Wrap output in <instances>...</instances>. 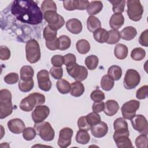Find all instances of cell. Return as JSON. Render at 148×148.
I'll return each instance as SVG.
<instances>
[{
  "mask_svg": "<svg viewBox=\"0 0 148 148\" xmlns=\"http://www.w3.org/2000/svg\"><path fill=\"white\" fill-rule=\"evenodd\" d=\"M11 12L18 20L28 24L37 25L43 20V13L34 1H14L11 7Z\"/></svg>",
  "mask_w": 148,
  "mask_h": 148,
  "instance_id": "6da1fadb",
  "label": "cell"
},
{
  "mask_svg": "<svg viewBox=\"0 0 148 148\" xmlns=\"http://www.w3.org/2000/svg\"><path fill=\"white\" fill-rule=\"evenodd\" d=\"M45 102L44 95L39 92L30 94L21 100L20 103V108L25 112H30L36 106L42 105Z\"/></svg>",
  "mask_w": 148,
  "mask_h": 148,
  "instance_id": "7a4b0ae2",
  "label": "cell"
},
{
  "mask_svg": "<svg viewBox=\"0 0 148 148\" xmlns=\"http://www.w3.org/2000/svg\"><path fill=\"white\" fill-rule=\"evenodd\" d=\"M13 107L12 102V94L7 89L0 91V119H3L13 112Z\"/></svg>",
  "mask_w": 148,
  "mask_h": 148,
  "instance_id": "3957f363",
  "label": "cell"
},
{
  "mask_svg": "<svg viewBox=\"0 0 148 148\" xmlns=\"http://www.w3.org/2000/svg\"><path fill=\"white\" fill-rule=\"evenodd\" d=\"M26 58L27 61L31 64L38 62L40 58V46L34 39L29 40L25 45Z\"/></svg>",
  "mask_w": 148,
  "mask_h": 148,
  "instance_id": "277c9868",
  "label": "cell"
},
{
  "mask_svg": "<svg viewBox=\"0 0 148 148\" xmlns=\"http://www.w3.org/2000/svg\"><path fill=\"white\" fill-rule=\"evenodd\" d=\"M127 14L129 18L134 21H139L143 13V7L139 0H128Z\"/></svg>",
  "mask_w": 148,
  "mask_h": 148,
  "instance_id": "5b68a950",
  "label": "cell"
},
{
  "mask_svg": "<svg viewBox=\"0 0 148 148\" xmlns=\"http://www.w3.org/2000/svg\"><path fill=\"white\" fill-rule=\"evenodd\" d=\"M34 128L35 129L38 135L45 141H51L55 135L54 131L51 124L47 121H42L35 123Z\"/></svg>",
  "mask_w": 148,
  "mask_h": 148,
  "instance_id": "8992f818",
  "label": "cell"
},
{
  "mask_svg": "<svg viewBox=\"0 0 148 148\" xmlns=\"http://www.w3.org/2000/svg\"><path fill=\"white\" fill-rule=\"evenodd\" d=\"M43 17L48 23V26L51 28L57 31L65 24V20L62 16L56 12L47 11L43 13Z\"/></svg>",
  "mask_w": 148,
  "mask_h": 148,
  "instance_id": "52a82bcc",
  "label": "cell"
},
{
  "mask_svg": "<svg viewBox=\"0 0 148 148\" xmlns=\"http://www.w3.org/2000/svg\"><path fill=\"white\" fill-rule=\"evenodd\" d=\"M66 71L69 76L73 77L76 81L82 82L88 76V71L87 68L77 63L66 67Z\"/></svg>",
  "mask_w": 148,
  "mask_h": 148,
  "instance_id": "ba28073f",
  "label": "cell"
},
{
  "mask_svg": "<svg viewBox=\"0 0 148 148\" xmlns=\"http://www.w3.org/2000/svg\"><path fill=\"white\" fill-rule=\"evenodd\" d=\"M140 76L135 69H129L126 71L124 78V86L127 90H131L135 88L139 83Z\"/></svg>",
  "mask_w": 148,
  "mask_h": 148,
  "instance_id": "9c48e42d",
  "label": "cell"
},
{
  "mask_svg": "<svg viewBox=\"0 0 148 148\" xmlns=\"http://www.w3.org/2000/svg\"><path fill=\"white\" fill-rule=\"evenodd\" d=\"M139 106L140 102L135 99H132L124 103L121 108L123 118L127 120L132 119L136 115V112Z\"/></svg>",
  "mask_w": 148,
  "mask_h": 148,
  "instance_id": "30bf717a",
  "label": "cell"
},
{
  "mask_svg": "<svg viewBox=\"0 0 148 148\" xmlns=\"http://www.w3.org/2000/svg\"><path fill=\"white\" fill-rule=\"evenodd\" d=\"M132 127L139 132L147 135L148 124L146 117L142 114H136L131 119Z\"/></svg>",
  "mask_w": 148,
  "mask_h": 148,
  "instance_id": "8fae6325",
  "label": "cell"
},
{
  "mask_svg": "<svg viewBox=\"0 0 148 148\" xmlns=\"http://www.w3.org/2000/svg\"><path fill=\"white\" fill-rule=\"evenodd\" d=\"M37 80L39 88L45 91H49L51 88V82L50 80L49 72L42 69L37 73Z\"/></svg>",
  "mask_w": 148,
  "mask_h": 148,
  "instance_id": "7c38bea8",
  "label": "cell"
},
{
  "mask_svg": "<svg viewBox=\"0 0 148 148\" xmlns=\"http://www.w3.org/2000/svg\"><path fill=\"white\" fill-rule=\"evenodd\" d=\"M50 109L46 105H38L32 112V119L35 123L43 121L49 115Z\"/></svg>",
  "mask_w": 148,
  "mask_h": 148,
  "instance_id": "4fadbf2b",
  "label": "cell"
},
{
  "mask_svg": "<svg viewBox=\"0 0 148 148\" xmlns=\"http://www.w3.org/2000/svg\"><path fill=\"white\" fill-rule=\"evenodd\" d=\"M73 132V130L69 127H65L61 129L59 132L58 145L61 148L68 147L71 143Z\"/></svg>",
  "mask_w": 148,
  "mask_h": 148,
  "instance_id": "5bb4252c",
  "label": "cell"
},
{
  "mask_svg": "<svg viewBox=\"0 0 148 148\" xmlns=\"http://www.w3.org/2000/svg\"><path fill=\"white\" fill-rule=\"evenodd\" d=\"M89 3L88 1L86 0L64 1L63 6L66 10L69 11L73 10H82L87 9Z\"/></svg>",
  "mask_w": 148,
  "mask_h": 148,
  "instance_id": "9a60e30c",
  "label": "cell"
},
{
  "mask_svg": "<svg viewBox=\"0 0 148 148\" xmlns=\"http://www.w3.org/2000/svg\"><path fill=\"white\" fill-rule=\"evenodd\" d=\"M114 130V135H130L128 123L124 118H118L113 123Z\"/></svg>",
  "mask_w": 148,
  "mask_h": 148,
  "instance_id": "2e32d148",
  "label": "cell"
},
{
  "mask_svg": "<svg viewBox=\"0 0 148 148\" xmlns=\"http://www.w3.org/2000/svg\"><path fill=\"white\" fill-rule=\"evenodd\" d=\"M7 125L9 130L16 134H21L25 128V125L23 121L18 118L10 120L8 122Z\"/></svg>",
  "mask_w": 148,
  "mask_h": 148,
  "instance_id": "e0dca14e",
  "label": "cell"
},
{
  "mask_svg": "<svg viewBox=\"0 0 148 148\" xmlns=\"http://www.w3.org/2000/svg\"><path fill=\"white\" fill-rule=\"evenodd\" d=\"M92 135L98 138L105 136L108 131V127L103 121H100L99 123L92 125L91 128Z\"/></svg>",
  "mask_w": 148,
  "mask_h": 148,
  "instance_id": "ac0fdd59",
  "label": "cell"
},
{
  "mask_svg": "<svg viewBox=\"0 0 148 148\" xmlns=\"http://www.w3.org/2000/svg\"><path fill=\"white\" fill-rule=\"evenodd\" d=\"M127 135H114L113 136L114 141L119 148L133 147L132 142Z\"/></svg>",
  "mask_w": 148,
  "mask_h": 148,
  "instance_id": "d6986e66",
  "label": "cell"
},
{
  "mask_svg": "<svg viewBox=\"0 0 148 148\" xmlns=\"http://www.w3.org/2000/svg\"><path fill=\"white\" fill-rule=\"evenodd\" d=\"M66 27L72 34H78L82 32L83 26L80 20L73 18L67 21L66 23Z\"/></svg>",
  "mask_w": 148,
  "mask_h": 148,
  "instance_id": "ffe728a7",
  "label": "cell"
},
{
  "mask_svg": "<svg viewBox=\"0 0 148 148\" xmlns=\"http://www.w3.org/2000/svg\"><path fill=\"white\" fill-rule=\"evenodd\" d=\"M119 105L117 101L113 99L108 100L105 103L103 112L108 116H114L119 110Z\"/></svg>",
  "mask_w": 148,
  "mask_h": 148,
  "instance_id": "44dd1931",
  "label": "cell"
},
{
  "mask_svg": "<svg viewBox=\"0 0 148 148\" xmlns=\"http://www.w3.org/2000/svg\"><path fill=\"white\" fill-rule=\"evenodd\" d=\"M124 23V17L121 13L113 14L109 20V25L113 29H118Z\"/></svg>",
  "mask_w": 148,
  "mask_h": 148,
  "instance_id": "7402d4cb",
  "label": "cell"
},
{
  "mask_svg": "<svg viewBox=\"0 0 148 148\" xmlns=\"http://www.w3.org/2000/svg\"><path fill=\"white\" fill-rule=\"evenodd\" d=\"M103 8L102 2L100 1H93L89 3L86 10L88 14L93 16L99 13Z\"/></svg>",
  "mask_w": 148,
  "mask_h": 148,
  "instance_id": "603a6c76",
  "label": "cell"
},
{
  "mask_svg": "<svg viewBox=\"0 0 148 148\" xmlns=\"http://www.w3.org/2000/svg\"><path fill=\"white\" fill-rule=\"evenodd\" d=\"M121 38L125 40L133 39L137 34L136 29L132 26H128L123 28L120 32Z\"/></svg>",
  "mask_w": 148,
  "mask_h": 148,
  "instance_id": "cb8c5ba5",
  "label": "cell"
},
{
  "mask_svg": "<svg viewBox=\"0 0 148 148\" xmlns=\"http://www.w3.org/2000/svg\"><path fill=\"white\" fill-rule=\"evenodd\" d=\"M128 47L123 44H117L114 49V54L115 57L119 60L125 59L128 55Z\"/></svg>",
  "mask_w": 148,
  "mask_h": 148,
  "instance_id": "d4e9b609",
  "label": "cell"
},
{
  "mask_svg": "<svg viewBox=\"0 0 148 148\" xmlns=\"http://www.w3.org/2000/svg\"><path fill=\"white\" fill-rule=\"evenodd\" d=\"M95 40L101 43H106L109 38V32L105 29L99 28L93 32Z\"/></svg>",
  "mask_w": 148,
  "mask_h": 148,
  "instance_id": "484cf974",
  "label": "cell"
},
{
  "mask_svg": "<svg viewBox=\"0 0 148 148\" xmlns=\"http://www.w3.org/2000/svg\"><path fill=\"white\" fill-rule=\"evenodd\" d=\"M71 86V88L70 93L71 95L75 97H79L84 93V87L81 82L76 81L75 82L72 83Z\"/></svg>",
  "mask_w": 148,
  "mask_h": 148,
  "instance_id": "4316f807",
  "label": "cell"
},
{
  "mask_svg": "<svg viewBox=\"0 0 148 148\" xmlns=\"http://www.w3.org/2000/svg\"><path fill=\"white\" fill-rule=\"evenodd\" d=\"M87 27L89 31L94 32L101 27L100 20L94 16H90L87 20Z\"/></svg>",
  "mask_w": 148,
  "mask_h": 148,
  "instance_id": "83f0119b",
  "label": "cell"
},
{
  "mask_svg": "<svg viewBox=\"0 0 148 148\" xmlns=\"http://www.w3.org/2000/svg\"><path fill=\"white\" fill-rule=\"evenodd\" d=\"M20 79L23 80H28L32 79L34 75V71L29 65H24L20 69Z\"/></svg>",
  "mask_w": 148,
  "mask_h": 148,
  "instance_id": "f1b7e54d",
  "label": "cell"
},
{
  "mask_svg": "<svg viewBox=\"0 0 148 148\" xmlns=\"http://www.w3.org/2000/svg\"><path fill=\"white\" fill-rule=\"evenodd\" d=\"M56 87L58 91L62 94L69 93L71 88V86L69 83L63 79H61L57 82Z\"/></svg>",
  "mask_w": 148,
  "mask_h": 148,
  "instance_id": "f546056e",
  "label": "cell"
},
{
  "mask_svg": "<svg viewBox=\"0 0 148 148\" xmlns=\"http://www.w3.org/2000/svg\"><path fill=\"white\" fill-rule=\"evenodd\" d=\"M114 84V80L108 75H105L102 77L101 80V86L105 91H110L112 89Z\"/></svg>",
  "mask_w": 148,
  "mask_h": 148,
  "instance_id": "4dcf8cb0",
  "label": "cell"
},
{
  "mask_svg": "<svg viewBox=\"0 0 148 148\" xmlns=\"http://www.w3.org/2000/svg\"><path fill=\"white\" fill-rule=\"evenodd\" d=\"M76 47L78 53L82 54H85L90 51V45L87 40L82 39L76 42Z\"/></svg>",
  "mask_w": 148,
  "mask_h": 148,
  "instance_id": "1f68e13d",
  "label": "cell"
},
{
  "mask_svg": "<svg viewBox=\"0 0 148 148\" xmlns=\"http://www.w3.org/2000/svg\"><path fill=\"white\" fill-rule=\"evenodd\" d=\"M108 75L114 80H119L122 76V69L118 65H112L108 70Z\"/></svg>",
  "mask_w": 148,
  "mask_h": 148,
  "instance_id": "d6a6232c",
  "label": "cell"
},
{
  "mask_svg": "<svg viewBox=\"0 0 148 148\" xmlns=\"http://www.w3.org/2000/svg\"><path fill=\"white\" fill-rule=\"evenodd\" d=\"M90 140V136L87 131L80 130L77 132L76 135V140L78 143L86 145Z\"/></svg>",
  "mask_w": 148,
  "mask_h": 148,
  "instance_id": "836d02e7",
  "label": "cell"
},
{
  "mask_svg": "<svg viewBox=\"0 0 148 148\" xmlns=\"http://www.w3.org/2000/svg\"><path fill=\"white\" fill-rule=\"evenodd\" d=\"M34 82L33 79L28 80H20L18 83V87L19 90L24 92L30 91L34 87Z\"/></svg>",
  "mask_w": 148,
  "mask_h": 148,
  "instance_id": "e575fe53",
  "label": "cell"
},
{
  "mask_svg": "<svg viewBox=\"0 0 148 148\" xmlns=\"http://www.w3.org/2000/svg\"><path fill=\"white\" fill-rule=\"evenodd\" d=\"M57 31L47 25L43 30V38L46 42H51L57 39Z\"/></svg>",
  "mask_w": 148,
  "mask_h": 148,
  "instance_id": "d590c367",
  "label": "cell"
},
{
  "mask_svg": "<svg viewBox=\"0 0 148 148\" xmlns=\"http://www.w3.org/2000/svg\"><path fill=\"white\" fill-rule=\"evenodd\" d=\"M98 58L95 55H90L85 59V65L90 70L95 69L98 65Z\"/></svg>",
  "mask_w": 148,
  "mask_h": 148,
  "instance_id": "8d00e7d4",
  "label": "cell"
},
{
  "mask_svg": "<svg viewBox=\"0 0 148 148\" xmlns=\"http://www.w3.org/2000/svg\"><path fill=\"white\" fill-rule=\"evenodd\" d=\"M112 4L113 11L114 13H122L124 10L125 1L124 0H114L109 1Z\"/></svg>",
  "mask_w": 148,
  "mask_h": 148,
  "instance_id": "74e56055",
  "label": "cell"
},
{
  "mask_svg": "<svg viewBox=\"0 0 148 148\" xmlns=\"http://www.w3.org/2000/svg\"><path fill=\"white\" fill-rule=\"evenodd\" d=\"M109 32V38L106 42L107 43L110 45H113L117 43L120 38V32L117 29H110L108 31Z\"/></svg>",
  "mask_w": 148,
  "mask_h": 148,
  "instance_id": "f35d334b",
  "label": "cell"
},
{
  "mask_svg": "<svg viewBox=\"0 0 148 148\" xmlns=\"http://www.w3.org/2000/svg\"><path fill=\"white\" fill-rule=\"evenodd\" d=\"M41 10L43 13L47 11H57V6L54 1L52 0L43 1L41 5Z\"/></svg>",
  "mask_w": 148,
  "mask_h": 148,
  "instance_id": "ab89813d",
  "label": "cell"
},
{
  "mask_svg": "<svg viewBox=\"0 0 148 148\" xmlns=\"http://www.w3.org/2000/svg\"><path fill=\"white\" fill-rule=\"evenodd\" d=\"M145 56L146 51L141 47H136L134 49L131 53V57L135 61H140L145 58Z\"/></svg>",
  "mask_w": 148,
  "mask_h": 148,
  "instance_id": "60d3db41",
  "label": "cell"
},
{
  "mask_svg": "<svg viewBox=\"0 0 148 148\" xmlns=\"http://www.w3.org/2000/svg\"><path fill=\"white\" fill-rule=\"evenodd\" d=\"M59 49L61 51L68 49L71 44V40L69 37L66 35H61L58 38Z\"/></svg>",
  "mask_w": 148,
  "mask_h": 148,
  "instance_id": "b9f144b4",
  "label": "cell"
},
{
  "mask_svg": "<svg viewBox=\"0 0 148 148\" xmlns=\"http://www.w3.org/2000/svg\"><path fill=\"white\" fill-rule=\"evenodd\" d=\"M86 116L87 120L91 127L99 123L101 121L100 116L98 114V113H96L95 112H91Z\"/></svg>",
  "mask_w": 148,
  "mask_h": 148,
  "instance_id": "7bdbcfd3",
  "label": "cell"
},
{
  "mask_svg": "<svg viewBox=\"0 0 148 148\" xmlns=\"http://www.w3.org/2000/svg\"><path fill=\"white\" fill-rule=\"evenodd\" d=\"M147 136L146 134H142L135 139V145L138 148H147Z\"/></svg>",
  "mask_w": 148,
  "mask_h": 148,
  "instance_id": "ee69618b",
  "label": "cell"
},
{
  "mask_svg": "<svg viewBox=\"0 0 148 148\" xmlns=\"http://www.w3.org/2000/svg\"><path fill=\"white\" fill-rule=\"evenodd\" d=\"M36 135V131L34 128L27 127L23 132V136L26 140H31L34 139Z\"/></svg>",
  "mask_w": 148,
  "mask_h": 148,
  "instance_id": "f6af8a7d",
  "label": "cell"
},
{
  "mask_svg": "<svg viewBox=\"0 0 148 148\" xmlns=\"http://www.w3.org/2000/svg\"><path fill=\"white\" fill-rule=\"evenodd\" d=\"M90 98L94 102H101L105 99V94L101 90L97 89L91 93Z\"/></svg>",
  "mask_w": 148,
  "mask_h": 148,
  "instance_id": "bcb514c9",
  "label": "cell"
},
{
  "mask_svg": "<svg viewBox=\"0 0 148 148\" xmlns=\"http://www.w3.org/2000/svg\"><path fill=\"white\" fill-rule=\"evenodd\" d=\"M77 126L80 130L88 131L91 129V126L88 124L86 116H81L77 120Z\"/></svg>",
  "mask_w": 148,
  "mask_h": 148,
  "instance_id": "7dc6e473",
  "label": "cell"
},
{
  "mask_svg": "<svg viewBox=\"0 0 148 148\" xmlns=\"http://www.w3.org/2000/svg\"><path fill=\"white\" fill-rule=\"evenodd\" d=\"M50 73L55 79L60 80L63 76V69L62 67L53 66L50 69Z\"/></svg>",
  "mask_w": 148,
  "mask_h": 148,
  "instance_id": "c3c4849f",
  "label": "cell"
},
{
  "mask_svg": "<svg viewBox=\"0 0 148 148\" xmlns=\"http://www.w3.org/2000/svg\"><path fill=\"white\" fill-rule=\"evenodd\" d=\"M18 75L17 73L12 72L8 74L4 77V81L9 84H13L17 83L18 80Z\"/></svg>",
  "mask_w": 148,
  "mask_h": 148,
  "instance_id": "681fc988",
  "label": "cell"
},
{
  "mask_svg": "<svg viewBox=\"0 0 148 148\" xmlns=\"http://www.w3.org/2000/svg\"><path fill=\"white\" fill-rule=\"evenodd\" d=\"M76 63V58L73 54L68 53L64 56V64L66 67L70 66Z\"/></svg>",
  "mask_w": 148,
  "mask_h": 148,
  "instance_id": "f907efd6",
  "label": "cell"
},
{
  "mask_svg": "<svg viewBox=\"0 0 148 148\" xmlns=\"http://www.w3.org/2000/svg\"><path fill=\"white\" fill-rule=\"evenodd\" d=\"M148 86L145 85L140 87L136 92V97L139 99H144L147 97Z\"/></svg>",
  "mask_w": 148,
  "mask_h": 148,
  "instance_id": "816d5d0a",
  "label": "cell"
},
{
  "mask_svg": "<svg viewBox=\"0 0 148 148\" xmlns=\"http://www.w3.org/2000/svg\"><path fill=\"white\" fill-rule=\"evenodd\" d=\"M10 57V51L9 49L4 46L0 47V59L2 61L8 60Z\"/></svg>",
  "mask_w": 148,
  "mask_h": 148,
  "instance_id": "f5cc1de1",
  "label": "cell"
},
{
  "mask_svg": "<svg viewBox=\"0 0 148 148\" xmlns=\"http://www.w3.org/2000/svg\"><path fill=\"white\" fill-rule=\"evenodd\" d=\"M51 62L53 66L61 67L64 64V57L61 55L53 56L51 58Z\"/></svg>",
  "mask_w": 148,
  "mask_h": 148,
  "instance_id": "db71d44e",
  "label": "cell"
},
{
  "mask_svg": "<svg viewBox=\"0 0 148 148\" xmlns=\"http://www.w3.org/2000/svg\"><path fill=\"white\" fill-rule=\"evenodd\" d=\"M46 46L47 49L51 50H56L59 49L58 38L51 42H46Z\"/></svg>",
  "mask_w": 148,
  "mask_h": 148,
  "instance_id": "11a10c76",
  "label": "cell"
},
{
  "mask_svg": "<svg viewBox=\"0 0 148 148\" xmlns=\"http://www.w3.org/2000/svg\"><path fill=\"white\" fill-rule=\"evenodd\" d=\"M104 108H105V103L102 101L94 102L92 106V109L93 112H95L98 113L99 112H101L102 111H103Z\"/></svg>",
  "mask_w": 148,
  "mask_h": 148,
  "instance_id": "9f6ffc18",
  "label": "cell"
},
{
  "mask_svg": "<svg viewBox=\"0 0 148 148\" xmlns=\"http://www.w3.org/2000/svg\"><path fill=\"white\" fill-rule=\"evenodd\" d=\"M147 29H146L143 31L140 35L139 38V43L143 46L147 47L148 46V42H147Z\"/></svg>",
  "mask_w": 148,
  "mask_h": 148,
  "instance_id": "6f0895ef",
  "label": "cell"
}]
</instances>
